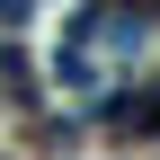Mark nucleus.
<instances>
[{
	"instance_id": "f03ea898",
	"label": "nucleus",
	"mask_w": 160,
	"mask_h": 160,
	"mask_svg": "<svg viewBox=\"0 0 160 160\" xmlns=\"http://www.w3.org/2000/svg\"><path fill=\"white\" fill-rule=\"evenodd\" d=\"M18 18H27V0H0V27H18Z\"/></svg>"
},
{
	"instance_id": "f257e3e1",
	"label": "nucleus",
	"mask_w": 160,
	"mask_h": 160,
	"mask_svg": "<svg viewBox=\"0 0 160 160\" xmlns=\"http://www.w3.org/2000/svg\"><path fill=\"white\" fill-rule=\"evenodd\" d=\"M107 125H125V133H160V89H116V98H107Z\"/></svg>"
}]
</instances>
